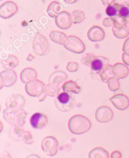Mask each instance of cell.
I'll list each match as a JSON object with an SVG mask.
<instances>
[{
	"label": "cell",
	"instance_id": "obj_32",
	"mask_svg": "<svg viewBox=\"0 0 129 158\" xmlns=\"http://www.w3.org/2000/svg\"><path fill=\"white\" fill-rule=\"evenodd\" d=\"M120 5L119 15L126 19L129 16V2H125Z\"/></svg>",
	"mask_w": 129,
	"mask_h": 158
},
{
	"label": "cell",
	"instance_id": "obj_2",
	"mask_svg": "<svg viewBox=\"0 0 129 158\" xmlns=\"http://www.w3.org/2000/svg\"><path fill=\"white\" fill-rule=\"evenodd\" d=\"M5 120L12 125H23L26 112L20 108H8L3 111Z\"/></svg>",
	"mask_w": 129,
	"mask_h": 158
},
{
	"label": "cell",
	"instance_id": "obj_5",
	"mask_svg": "<svg viewBox=\"0 0 129 158\" xmlns=\"http://www.w3.org/2000/svg\"><path fill=\"white\" fill-rule=\"evenodd\" d=\"M64 47L74 53L81 54L85 51V46L81 39L74 35H69L64 42Z\"/></svg>",
	"mask_w": 129,
	"mask_h": 158
},
{
	"label": "cell",
	"instance_id": "obj_41",
	"mask_svg": "<svg viewBox=\"0 0 129 158\" xmlns=\"http://www.w3.org/2000/svg\"><path fill=\"white\" fill-rule=\"evenodd\" d=\"M126 26L129 30V16L126 18Z\"/></svg>",
	"mask_w": 129,
	"mask_h": 158
},
{
	"label": "cell",
	"instance_id": "obj_34",
	"mask_svg": "<svg viewBox=\"0 0 129 158\" xmlns=\"http://www.w3.org/2000/svg\"><path fill=\"white\" fill-rule=\"evenodd\" d=\"M66 69L70 72H75L78 70V64L76 62H69L67 64Z\"/></svg>",
	"mask_w": 129,
	"mask_h": 158
},
{
	"label": "cell",
	"instance_id": "obj_29",
	"mask_svg": "<svg viewBox=\"0 0 129 158\" xmlns=\"http://www.w3.org/2000/svg\"><path fill=\"white\" fill-rule=\"evenodd\" d=\"M112 32L115 37L118 39H125L129 35V30L127 26H125L121 29H117L112 27Z\"/></svg>",
	"mask_w": 129,
	"mask_h": 158
},
{
	"label": "cell",
	"instance_id": "obj_15",
	"mask_svg": "<svg viewBox=\"0 0 129 158\" xmlns=\"http://www.w3.org/2000/svg\"><path fill=\"white\" fill-rule=\"evenodd\" d=\"M109 64L108 59L103 56H96L91 64V69L96 73H100L101 71Z\"/></svg>",
	"mask_w": 129,
	"mask_h": 158
},
{
	"label": "cell",
	"instance_id": "obj_31",
	"mask_svg": "<svg viewBox=\"0 0 129 158\" xmlns=\"http://www.w3.org/2000/svg\"><path fill=\"white\" fill-rule=\"evenodd\" d=\"M96 56L93 53H86L81 58V63L87 67H91V64L93 62V61L96 58Z\"/></svg>",
	"mask_w": 129,
	"mask_h": 158
},
{
	"label": "cell",
	"instance_id": "obj_35",
	"mask_svg": "<svg viewBox=\"0 0 129 158\" xmlns=\"http://www.w3.org/2000/svg\"><path fill=\"white\" fill-rule=\"evenodd\" d=\"M103 25L105 26V27H113V21L112 18L108 17V18H105L103 20Z\"/></svg>",
	"mask_w": 129,
	"mask_h": 158
},
{
	"label": "cell",
	"instance_id": "obj_40",
	"mask_svg": "<svg viewBox=\"0 0 129 158\" xmlns=\"http://www.w3.org/2000/svg\"><path fill=\"white\" fill-rule=\"evenodd\" d=\"M64 1L68 4H72L78 1V0H64Z\"/></svg>",
	"mask_w": 129,
	"mask_h": 158
},
{
	"label": "cell",
	"instance_id": "obj_23",
	"mask_svg": "<svg viewBox=\"0 0 129 158\" xmlns=\"http://www.w3.org/2000/svg\"><path fill=\"white\" fill-rule=\"evenodd\" d=\"M49 37L52 41L61 45L64 44L67 37L65 34L59 31H52L49 34Z\"/></svg>",
	"mask_w": 129,
	"mask_h": 158
},
{
	"label": "cell",
	"instance_id": "obj_1",
	"mask_svg": "<svg viewBox=\"0 0 129 158\" xmlns=\"http://www.w3.org/2000/svg\"><path fill=\"white\" fill-rule=\"evenodd\" d=\"M91 122L88 118L82 115H75L69 121L68 127L74 134H83L91 128Z\"/></svg>",
	"mask_w": 129,
	"mask_h": 158
},
{
	"label": "cell",
	"instance_id": "obj_18",
	"mask_svg": "<svg viewBox=\"0 0 129 158\" xmlns=\"http://www.w3.org/2000/svg\"><path fill=\"white\" fill-rule=\"evenodd\" d=\"M67 79V75L62 71H56L52 73L49 78V82L50 84H53L61 86L62 83Z\"/></svg>",
	"mask_w": 129,
	"mask_h": 158
},
{
	"label": "cell",
	"instance_id": "obj_39",
	"mask_svg": "<svg viewBox=\"0 0 129 158\" xmlns=\"http://www.w3.org/2000/svg\"><path fill=\"white\" fill-rule=\"evenodd\" d=\"M111 157V158H121L122 155H121V153L120 152L115 151L112 153Z\"/></svg>",
	"mask_w": 129,
	"mask_h": 158
},
{
	"label": "cell",
	"instance_id": "obj_36",
	"mask_svg": "<svg viewBox=\"0 0 129 158\" xmlns=\"http://www.w3.org/2000/svg\"><path fill=\"white\" fill-rule=\"evenodd\" d=\"M122 50L125 54L129 56V37L125 41L123 45Z\"/></svg>",
	"mask_w": 129,
	"mask_h": 158
},
{
	"label": "cell",
	"instance_id": "obj_37",
	"mask_svg": "<svg viewBox=\"0 0 129 158\" xmlns=\"http://www.w3.org/2000/svg\"><path fill=\"white\" fill-rule=\"evenodd\" d=\"M116 0H101L103 5L104 6H108L115 3Z\"/></svg>",
	"mask_w": 129,
	"mask_h": 158
},
{
	"label": "cell",
	"instance_id": "obj_43",
	"mask_svg": "<svg viewBox=\"0 0 129 158\" xmlns=\"http://www.w3.org/2000/svg\"><path fill=\"white\" fill-rule=\"evenodd\" d=\"M128 158H129V157H128Z\"/></svg>",
	"mask_w": 129,
	"mask_h": 158
},
{
	"label": "cell",
	"instance_id": "obj_33",
	"mask_svg": "<svg viewBox=\"0 0 129 158\" xmlns=\"http://www.w3.org/2000/svg\"><path fill=\"white\" fill-rule=\"evenodd\" d=\"M108 86L109 89L111 91L117 90L120 88V83L119 79L115 77L111 78L108 82Z\"/></svg>",
	"mask_w": 129,
	"mask_h": 158
},
{
	"label": "cell",
	"instance_id": "obj_42",
	"mask_svg": "<svg viewBox=\"0 0 129 158\" xmlns=\"http://www.w3.org/2000/svg\"><path fill=\"white\" fill-rule=\"evenodd\" d=\"M27 158H41V157L37 155H30V156H28Z\"/></svg>",
	"mask_w": 129,
	"mask_h": 158
},
{
	"label": "cell",
	"instance_id": "obj_4",
	"mask_svg": "<svg viewBox=\"0 0 129 158\" xmlns=\"http://www.w3.org/2000/svg\"><path fill=\"white\" fill-rule=\"evenodd\" d=\"M33 50L35 54L44 56L49 53L50 45L47 39L42 34L38 33L33 39Z\"/></svg>",
	"mask_w": 129,
	"mask_h": 158
},
{
	"label": "cell",
	"instance_id": "obj_26",
	"mask_svg": "<svg viewBox=\"0 0 129 158\" xmlns=\"http://www.w3.org/2000/svg\"><path fill=\"white\" fill-rule=\"evenodd\" d=\"M71 17L72 22L74 24L81 23L86 18L84 13L80 10H74L71 14Z\"/></svg>",
	"mask_w": 129,
	"mask_h": 158
},
{
	"label": "cell",
	"instance_id": "obj_27",
	"mask_svg": "<svg viewBox=\"0 0 129 158\" xmlns=\"http://www.w3.org/2000/svg\"><path fill=\"white\" fill-rule=\"evenodd\" d=\"M120 6V4L116 3H114L111 5L107 6V7L105 10L106 14L109 17H111V18L118 15Z\"/></svg>",
	"mask_w": 129,
	"mask_h": 158
},
{
	"label": "cell",
	"instance_id": "obj_6",
	"mask_svg": "<svg viewBox=\"0 0 129 158\" xmlns=\"http://www.w3.org/2000/svg\"><path fill=\"white\" fill-rule=\"evenodd\" d=\"M45 86L44 84L38 80L30 81L25 85V90L27 93L33 97H39L45 92Z\"/></svg>",
	"mask_w": 129,
	"mask_h": 158
},
{
	"label": "cell",
	"instance_id": "obj_7",
	"mask_svg": "<svg viewBox=\"0 0 129 158\" xmlns=\"http://www.w3.org/2000/svg\"><path fill=\"white\" fill-rule=\"evenodd\" d=\"M18 11L17 4L13 2H6L0 6V17L3 19H8L15 15Z\"/></svg>",
	"mask_w": 129,
	"mask_h": 158
},
{
	"label": "cell",
	"instance_id": "obj_22",
	"mask_svg": "<svg viewBox=\"0 0 129 158\" xmlns=\"http://www.w3.org/2000/svg\"><path fill=\"white\" fill-rule=\"evenodd\" d=\"M62 89L64 92L72 93L74 94H79L81 91V88L77 85L76 82L72 81H69L64 82L62 85Z\"/></svg>",
	"mask_w": 129,
	"mask_h": 158
},
{
	"label": "cell",
	"instance_id": "obj_9",
	"mask_svg": "<svg viewBox=\"0 0 129 158\" xmlns=\"http://www.w3.org/2000/svg\"><path fill=\"white\" fill-rule=\"evenodd\" d=\"M55 22L57 27L63 30H66L71 27L72 20L71 14L68 11H62L55 18Z\"/></svg>",
	"mask_w": 129,
	"mask_h": 158
},
{
	"label": "cell",
	"instance_id": "obj_24",
	"mask_svg": "<svg viewBox=\"0 0 129 158\" xmlns=\"http://www.w3.org/2000/svg\"><path fill=\"white\" fill-rule=\"evenodd\" d=\"M89 158H109L108 152L101 148H96L90 151Z\"/></svg>",
	"mask_w": 129,
	"mask_h": 158
},
{
	"label": "cell",
	"instance_id": "obj_16",
	"mask_svg": "<svg viewBox=\"0 0 129 158\" xmlns=\"http://www.w3.org/2000/svg\"><path fill=\"white\" fill-rule=\"evenodd\" d=\"M25 99L22 96L19 94H13L8 98L6 102L7 108H20L25 104Z\"/></svg>",
	"mask_w": 129,
	"mask_h": 158
},
{
	"label": "cell",
	"instance_id": "obj_10",
	"mask_svg": "<svg viewBox=\"0 0 129 158\" xmlns=\"http://www.w3.org/2000/svg\"><path fill=\"white\" fill-rule=\"evenodd\" d=\"M17 81V74L11 70H6L0 73V83L1 87L3 86L10 87L14 85Z\"/></svg>",
	"mask_w": 129,
	"mask_h": 158
},
{
	"label": "cell",
	"instance_id": "obj_11",
	"mask_svg": "<svg viewBox=\"0 0 129 158\" xmlns=\"http://www.w3.org/2000/svg\"><path fill=\"white\" fill-rule=\"evenodd\" d=\"M30 123L35 129H42L47 126L48 119L45 114L41 113H35L31 116Z\"/></svg>",
	"mask_w": 129,
	"mask_h": 158
},
{
	"label": "cell",
	"instance_id": "obj_25",
	"mask_svg": "<svg viewBox=\"0 0 129 158\" xmlns=\"http://www.w3.org/2000/svg\"><path fill=\"white\" fill-rule=\"evenodd\" d=\"M100 76L103 82H108L111 78L115 77L113 73L112 66L108 64L107 67L101 71V72L100 73Z\"/></svg>",
	"mask_w": 129,
	"mask_h": 158
},
{
	"label": "cell",
	"instance_id": "obj_28",
	"mask_svg": "<svg viewBox=\"0 0 129 158\" xmlns=\"http://www.w3.org/2000/svg\"><path fill=\"white\" fill-rule=\"evenodd\" d=\"M61 90V86L53 84H50L49 83L45 86V91L46 94L48 96H52V97H54L57 96V94H59V92Z\"/></svg>",
	"mask_w": 129,
	"mask_h": 158
},
{
	"label": "cell",
	"instance_id": "obj_20",
	"mask_svg": "<svg viewBox=\"0 0 129 158\" xmlns=\"http://www.w3.org/2000/svg\"><path fill=\"white\" fill-rule=\"evenodd\" d=\"M62 7L57 2H51L47 8V14L51 18H56L57 15L62 12Z\"/></svg>",
	"mask_w": 129,
	"mask_h": 158
},
{
	"label": "cell",
	"instance_id": "obj_8",
	"mask_svg": "<svg viewBox=\"0 0 129 158\" xmlns=\"http://www.w3.org/2000/svg\"><path fill=\"white\" fill-rule=\"evenodd\" d=\"M57 141L53 137H45L42 142V148L49 156H53L57 153Z\"/></svg>",
	"mask_w": 129,
	"mask_h": 158
},
{
	"label": "cell",
	"instance_id": "obj_38",
	"mask_svg": "<svg viewBox=\"0 0 129 158\" xmlns=\"http://www.w3.org/2000/svg\"><path fill=\"white\" fill-rule=\"evenodd\" d=\"M122 60L126 65H129V56L125 54L124 52L122 54Z\"/></svg>",
	"mask_w": 129,
	"mask_h": 158
},
{
	"label": "cell",
	"instance_id": "obj_19",
	"mask_svg": "<svg viewBox=\"0 0 129 158\" xmlns=\"http://www.w3.org/2000/svg\"><path fill=\"white\" fill-rule=\"evenodd\" d=\"M36 78V71L31 68H27L24 69L20 73V79L22 82L24 84H27L30 81H34Z\"/></svg>",
	"mask_w": 129,
	"mask_h": 158
},
{
	"label": "cell",
	"instance_id": "obj_30",
	"mask_svg": "<svg viewBox=\"0 0 129 158\" xmlns=\"http://www.w3.org/2000/svg\"><path fill=\"white\" fill-rule=\"evenodd\" d=\"M113 21V27L117 29H121L125 26H126V19L123 18L119 15L112 17Z\"/></svg>",
	"mask_w": 129,
	"mask_h": 158
},
{
	"label": "cell",
	"instance_id": "obj_12",
	"mask_svg": "<svg viewBox=\"0 0 129 158\" xmlns=\"http://www.w3.org/2000/svg\"><path fill=\"white\" fill-rule=\"evenodd\" d=\"M95 116L96 120L100 123H107L113 118L111 110L107 106H101L96 111Z\"/></svg>",
	"mask_w": 129,
	"mask_h": 158
},
{
	"label": "cell",
	"instance_id": "obj_3",
	"mask_svg": "<svg viewBox=\"0 0 129 158\" xmlns=\"http://www.w3.org/2000/svg\"><path fill=\"white\" fill-rule=\"evenodd\" d=\"M56 107L62 112H66L72 110L76 106V101L74 98L67 92L60 93L55 99Z\"/></svg>",
	"mask_w": 129,
	"mask_h": 158
},
{
	"label": "cell",
	"instance_id": "obj_21",
	"mask_svg": "<svg viewBox=\"0 0 129 158\" xmlns=\"http://www.w3.org/2000/svg\"><path fill=\"white\" fill-rule=\"evenodd\" d=\"M2 64L6 70H11L18 64V60L15 56L9 55L7 58L2 61Z\"/></svg>",
	"mask_w": 129,
	"mask_h": 158
},
{
	"label": "cell",
	"instance_id": "obj_17",
	"mask_svg": "<svg viewBox=\"0 0 129 158\" xmlns=\"http://www.w3.org/2000/svg\"><path fill=\"white\" fill-rule=\"evenodd\" d=\"M129 70L127 66L120 63H116L113 66V73L118 79L124 78L127 77Z\"/></svg>",
	"mask_w": 129,
	"mask_h": 158
},
{
	"label": "cell",
	"instance_id": "obj_14",
	"mask_svg": "<svg viewBox=\"0 0 129 158\" xmlns=\"http://www.w3.org/2000/svg\"><path fill=\"white\" fill-rule=\"evenodd\" d=\"M114 106L120 110H124L129 106V99L123 94H117L110 99Z\"/></svg>",
	"mask_w": 129,
	"mask_h": 158
},
{
	"label": "cell",
	"instance_id": "obj_13",
	"mask_svg": "<svg viewBox=\"0 0 129 158\" xmlns=\"http://www.w3.org/2000/svg\"><path fill=\"white\" fill-rule=\"evenodd\" d=\"M89 40L93 42H100L103 41L105 38V34L100 27L98 26H93L89 29L87 33Z\"/></svg>",
	"mask_w": 129,
	"mask_h": 158
}]
</instances>
